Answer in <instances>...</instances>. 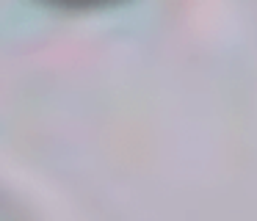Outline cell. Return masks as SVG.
<instances>
[]
</instances>
